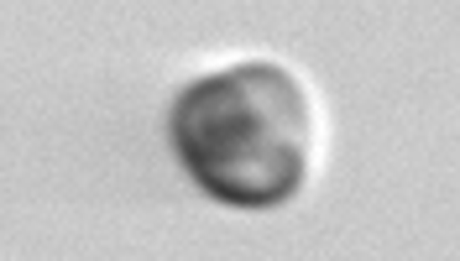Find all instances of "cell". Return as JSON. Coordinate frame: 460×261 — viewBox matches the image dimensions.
Instances as JSON below:
<instances>
[{
	"label": "cell",
	"instance_id": "obj_1",
	"mask_svg": "<svg viewBox=\"0 0 460 261\" xmlns=\"http://www.w3.org/2000/svg\"><path fill=\"white\" fill-rule=\"evenodd\" d=\"M172 152L209 199L272 209L298 194L314 157V105L278 63H230L172 100Z\"/></svg>",
	"mask_w": 460,
	"mask_h": 261
}]
</instances>
